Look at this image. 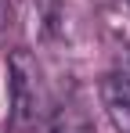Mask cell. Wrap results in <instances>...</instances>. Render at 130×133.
Wrapping results in <instances>:
<instances>
[{
	"mask_svg": "<svg viewBox=\"0 0 130 133\" xmlns=\"http://www.w3.org/2000/svg\"><path fill=\"white\" fill-rule=\"evenodd\" d=\"M7 90H11V122L15 130H33L43 111V83L40 65L29 50L7 54Z\"/></svg>",
	"mask_w": 130,
	"mask_h": 133,
	"instance_id": "obj_1",
	"label": "cell"
},
{
	"mask_svg": "<svg viewBox=\"0 0 130 133\" xmlns=\"http://www.w3.org/2000/svg\"><path fill=\"white\" fill-rule=\"evenodd\" d=\"M101 104L108 122L119 133H130V76L127 72H108L101 79Z\"/></svg>",
	"mask_w": 130,
	"mask_h": 133,
	"instance_id": "obj_2",
	"label": "cell"
},
{
	"mask_svg": "<svg viewBox=\"0 0 130 133\" xmlns=\"http://www.w3.org/2000/svg\"><path fill=\"white\" fill-rule=\"evenodd\" d=\"M11 29V0H0V36Z\"/></svg>",
	"mask_w": 130,
	"mask_h": 133,
	"instance_id": "obj_3",
	"label": "cell"
},
{
	"mask_svg": "<svg viewBox=\"0 0 130 133\" xmlns=\"http://www.w3.org/2000/svg\"><path fill=\"white\" fill-rule=\"evenodd\" d=\"M127 4H130V0H127Z\"/></svg>",
	"mask_w": 130,
	"mask_h": 133,
	"instance_id": "obj_4",
	"label": "cell"
}]
</instances>
